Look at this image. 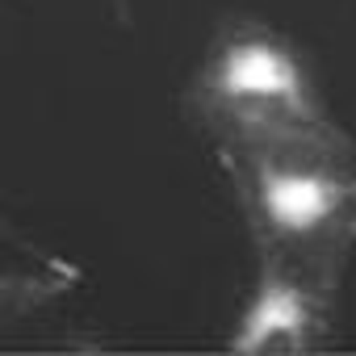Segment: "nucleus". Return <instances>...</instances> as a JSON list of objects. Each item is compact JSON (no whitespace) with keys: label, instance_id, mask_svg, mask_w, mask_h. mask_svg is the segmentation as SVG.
Segmentation results:
<instances>
[{"label":"nucleus","instance_id":"f257e3e1","mask_svg":"<svg viewBox=\"0 0 356 356\" xmlns=\"http://www.w3.org/2000/svg\"><path fill=\"white\" fill-rule=\"evenodd\" d=\"M210 109L252 143H289L318 134V109L298 59L268 38H235L206 76Z\"/></svg>","mask_w":356,"mask_h":356},{"label":"nucleus","instance_id":"f03ea898","mask_svg":"<svg viewBox=\"0 0 356 356\" xmlns=\"http://www.w3.org/2000/svg\"><path fill=\"white\" fill-rule=\"evenodd\" d=\"M252 193L277 235H314L348 214L356 181L314 147V138H289L260 143L252 163Z\"/></svg>","mask_w":356,"mask_h":356},{"label":"nucleus","instance_id":"7ed1b4c3","mask_svg":"<svg viewBox=\"0 0 356 356\" xmlns=\"http://www.w3.org/2000/svg\"><path fill=\"white\" fill-rule=\"evenodd\" d=\"M314 331H318V310L310 302V293L281 277V273H268L256 289V298L248 302L235 335H231V348L243 352V356H277V352H302L314 343Z\"/></svg>","mask_w":356,"mask_h":356}]
</instances>
